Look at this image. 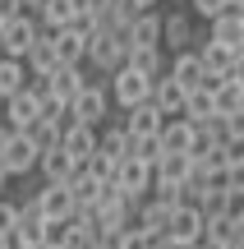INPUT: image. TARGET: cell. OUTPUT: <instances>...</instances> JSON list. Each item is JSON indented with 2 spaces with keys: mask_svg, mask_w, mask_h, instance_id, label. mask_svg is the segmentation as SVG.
<instances>
[{
  "mask_svg": "<svg viewBox=\"0 0 244 249\" xmlns=\"http://www.w3.org/2000/svg\"><path fill=\"white\" fill-rule=\"evenodd\" d=\"M18 9H23V0H0V23H5V18H14Z\"/></svg>",
  "mask_w": 244,
  "mask_h": 249,
  "instance_id": "obj_31",
  "label": "cell"
},
{
  "mask_svg": "<svg viewBox=\"0 0 244 249\" xmlns=\"http://www.w3.org/2000/svg\"><path fill=\"white\" fill-rule=\"evenodd\" d=\"M217 249H244V235H240V240H226V245H217Z\"/></svg>",
  "mask_w": 244,
  "mask_h": 249,
  "instance_id": "obj_32",
  "label": "cell"
},
{
  "mask_svg": "<svg viewBox=\"0 0 244 249\" xmlns=\"http://www.w3.org/2000/svg\"><path fill=\"white\" fill-rule=\"evenodd\" d=\"M134 5H138V9H157L162 0H134Z\"/></svg>",
  "mask_w": 244,
  "mask_h": 249,
  "instance_id": "obj_33",
  "label": "cell"
},
{
  "mask_svg": "<svg viewBox=\"0 0 244 249\" xmlns=\"http://www.w3.org/2000/svg\"><path fill=\"white\" fill-rule=\"evenodd\" d=\"M208 88H212V111L217 116H244V65L212 79Z\"/></svg>",
  "mask_w": 244,
  "mask_h": 249,
  "instance_id": "obj_7",
  "label": "cell"
},
{
  "mask_svg": "<svg viewBox=\"0 0 244 249\" xmlns=\"http://www.w3.org/2000/svg\"><path fill=\"white\" fill-rule=\"evenodd\" d=\"M147 92H152V74L134 70V65H115V70L106 74V97L115 102L120 111L134 107V102H143Z\"/></svg>",
  "mask_w": 244,
  "mask_h": 249,
  "instance_id": "obj_1",
  "label": "cell"
},
{
  "mask_svg": "<svg viewBox=\"0 0 244 249\" xmlns=\"http://www.w3.org/2000/svg\"><path fill=\"white\" fill-rule=\"evenodd\" d=\"M97 152H101V157H106V161H120V157H125V152H129V134H125V124H106V120H101L97 124Z\"/></svg>",
  "mask_w": 244,
  "mask_h": 249,
  "instance_id": "obj_22",
  "label": "cell"
},
{
  "mask_svg": "<svg viewBox=\"0 0 244 249\" xmlns=\"http://www.w3.org/2000/svg\"><path fill=\"white\" fill-rule=\"evenodd\" d=\"M129 152H134V157H143V161H157L162 157V139H157V134H129Z\"/></svg>",
  "mask_w": 244,
  "mask_h": 249,
  "instance_id": "obj_28",
  "label": "cell"
},
{
  "mask_svg": "<svg viewBox=\"0 0 244 249\" xmlns=\"http://www.w3.org/2000/svg\"><path fill=\"white\" fill-rule=\"evenodd\" d=\"M147 102H152L162 116H180V111H184V88L162 70V74L152 79V92H147Z\"/></svg>",
  "mask_w": 244,
  "mask_h": 249,
  "instance_id": "obj_18",
  "label": "cell"
},
{
  "mask_svg": "<svg viewBox=\"0 0 244 249\" xmlns=\"http://www.w3.org/2000/svg\"><path fill=\"white\" fill-rule=\"evenodd\" d=\"M33 203H37V213H42L46 222L74 217V194H69L65 180H42V189H33Z\"/></svg>",
  "mask_w": 244,
  "mask_h": 249,
  "instance_id": "obj_9",
  "label": "cell"
},
{
  "mask_svg": "<svg viewBox=\"0 0 244 249\" xmlns=\"http://www.w3.org/2000/svg\"><path fill=\"white\" fill-rule=\"evenodd\" d=\"M180 249H208V245H203V240H194V245H180Z\"/></svg>",
  "mask_w": 244,
  "mask_h": 249,
  "instance_id": "obj_36",
  "label": "cell"
},
{
  "mask_svg": "<svg viewBox=\"0 0 244 249\" xmlns=\"http://www.w3.org/2000/svg\"><path fill=\"white\" fill-rule=\"evenodd\" d=\"M55 65H60V55H55V46H51V37H37L33 46H28L23 51V70H28V79H46V74L55 70Z\"/></svg>",
  "mask_w": 244,
  "mask_h": 249,
  "instance_id": "obj_21",
  "label": "cell"
},
{
  "mask_svg": "<svg viewBox=\"0 0 244 249\" xmlns=\"http://www.w3.org/2000/svg\"><path fill=\"white\" fill-rule=\"evenodd\" d=\"M60 148L69 152L74 161H88L97 152V124H83V120H65L60 129Z\"/></svg>",
  "mask_w": 244,
  "mask_h": 249,
  "instance_id": "obj_16",
  "label": "cell"
},
{
  "mask_svg": "<svg viewBox=\"0 0 244 249\" xmlns=\"http://www.w3.org/2000/svg\"><path fill=\"white\" fill-rule=\"evenodd\" d=\"M157 139H162L166 152H194L198 148V129H194V120H184V116H166L162 129H157Z\"/></svg>",
  "mask_w": 244,
  "mask_h": 249,
  "instance_id": "obj_17",
  "label": "cell"
},
{
  "mask_svg": "<svg viewBox=\"0 0 244 249\" xmlns=\"http://www.w3.org/2000/svg\"><path fill=\"white\" fill-rule=\"evenodd\" d=\"M125 46H162V9H138L125 23Z\"/></svg>",
  "mask_w": 244,
  "mask_h": 249,
  "instance_id": "obj_15",
  "label": "cell"
},
{
  "mask_svg": "<svg viewBox=\"0 0 244 249\" xmlns=\"http://www.w3.org/2000/svg\"><path fill=\"white\" fill-rule=\"evenodd\" d=\"M162 120H166V116H162V111H157L147 97L120 111V124H125V134H157V129H162Z\"/></svg>",
  "mask_w": 244,
  "mask_h": 249,
  "instance_id": "obj_20",
  "label": "cell"
},
{
  "mask_svg": "<svg viewBox=\"0 0 244 249\" xmlns=\"http://www.w3.org/2000/svg\"><path fill=\"white\" fill-rule=\"evenodd\" d=\"M217 9H226V0H189V14H198V18H212Z\"/></svg>",
  "mask_w": 244,
  "mask_h": 249,
  "instance_id": "obj_29",
  "label": "cell"
},
{
  "mask_svg": "<svg viewBox=\"0 0 244 249\" xmlns=\"http://www.w3.org/2000/svg\"><path fill=\"white\" fill-rule=\"evenodd\" d=\"M28 83V70L18 55H0V97H9V92H18Z\"/></svg>",
  "mask_w": 244,
  "mask_h": 249,
  "instance_id": "obj_27",
  "label": "cell"
},
{
  "mask_svg": "<svg viewBox=\"0 0 244 249\" xmlns=\"http://www.w3.org/2000/svg\"><path fill=\"white\" fill-rule=\"evenodd\" d=\"M0 171H5L9 180H14V176H33V171H37V143L28 139V129H9V134H5Z\"/></svg>",
  "mask_w": 244,
  "mask_h": 249,
  "instance_id": "obj_4",
  "label": "cell"
},
{
  "mask_svg": "<svg viewBox=\"0 0 244 249\" xmlns=\"http://www.w3.org/2000/svg\"><path fill=\"white\" fill-rule=\"evenodd\" d=\"M33 5H37V0H23V9H33Z\"/></svg>",
  "mask_w": 244,
  "mask_h": 249,
  "instance_id": "obj_39",
  "label": "cell"
},
{
  "mask_svg": "<svg viewBox=\"0 0 244 249\" xmlns=\"http://www.w3.org/2000/svg\"><path fill=\"white\" fill-rule=\"evenodd\" d=\"M69 120H83V124H101L111 116V97H106V79H88L79 92L69 97Z\"/></svg>",
  "mask_w": 244,
  "mask_h": 249,
  "instance_id": "obj_2",
  "label": "cell"
},
{
  "mask_svg": "<svg viewBox=\"0 0 244 249\" xmlns=\"http://www.w3.org/2000/svg\"><path fill=\"white\" fill-rule=\"evenodd\" d=\"M166 74H171V79L180 83L184 92L198 88V83H208V74H203V60H198V51H194V46H184V51H171V55H166Z\"/></svg>",
  "mask_w": 244,
  "mask_h": 249,
  "instance_id": "obj_14",
  "label": "cell"
},
{
  "mask_svg": "<svg viewBox=\"0 0 244 249\" xmlns=\"http://www.w3.org/2000/svg\"><path fill=\"white\" fill-rule=\"evenodd\" d=\"M0 249H14V240H9V231H0Z\"/></svg>",
  "mask_w": 244,
  "mask_h": 249,
  "instance_id": "obj_34",
  "label": "cell"
},
{
  "mask_svg": "<svg viewBox=\"0 0 244 249\" xmlns=\"http://www.w3.org/2000/svg\"><path fill=\"white\" fill-rule=\"evenodd\" d=\"M138 249H175V245L166 240V235H143V245H138Z\"/></svg>",
  "mask_w": 244,
  "mask_h": 249,
  "instance_id": "obj_30",
  "label": "cell"
},
{
  "mask_svg": "<svg viewBox=\"0 0 244 249\" xmlns=\"http://www.w3.org/2000/svg\"><path fill=\"white\" fill-rule=\"evenodd\" d=\"M198 42V23H194L189 9H166L162 14V51H184V46Z\"/></svg>",
  "mask_w": 244,
  "mask_h": 249,
  "instance_id": "obj_8",
  "label": "cell"
},
{
  "mask_svg": "<svg viewBox=\"0 0 244 249\" xmlns=\"http://www.w3.org/2000/svg\"><path fill=\"white\" fill-rule=\"evenodd\" d=\"M166 240H171L175 249L180 245H194L203 235V213H198V203H189V198H180V203L171 208V217H166Z\"/></svg>",
  "mask_w": 244,
  "mask_h": 249,
  "instance_id": "obj_5",
  "label": "cell"
},
{
  "mask_svg": "<svg viewBox=\"0 0 244 249\" xmlns=\"http://www.w3.org/2000/svg\"><path fill=\"white\" fill-rule=\"evenodd\" d=\"M37 116H42V97L33 92V83H23L18 92H9V97H0V120L9 124V129H28Z\"/></svg>",
  "mask_w": 244,
  "mask_h": 249,
  "instance_id": "obj_6",
  "label": "cell"
},
{
  "mask_svg": "<svg viewBox=\"0 0 244 249\" xmlns=\"http://www.w3.org/2000/svg\"><path fill=\"white\" fill-rule=\"evenodd\" d=\"M46 37H51V46H55V55H60V65H83V46H88V37L79 33V28H42Z\"/></svg>",
  "mask_w": 244,
  "mask_h": 249,
  "instance_id": "obj_19",
  "label": "cell"
},
{
  "mask_svg": "<svg viewBox=\"0 0 244 249\" xmlns=\"http://www.w3.org/2000/svg\"><path fill=\"white\" fill-rule=\"evenodd\" d=\"M194 51H198V60H203V74H208V83L244 65V51H230V46L212 42V37H198V42H194Z\"/></svg>",
  "mask_w": 244,
  "mask_h": 249,
  "instance_id": "obj_10",
  "label": "cell"
},
{
  "mask_svg": "<svg viewBox=\"0 0 244 249\" xmlns=\"http://www.w3.org/2000/svg\"><path fill=\"white\" fill-rule=\"evenodd\" d=\"M226 5H230V9H244V0H226Z\"/></svg>",
  "mask_w": 244,
  "mask_h": 249,
  "instance_id": "obj_37",
  "label": "cell"
},
{
  "mask_svg": "<svg viewBox=\"0 0 244 249\" xmlns=\"http://www.w3.org/2000/svg\"><path fill=\"white\" fill-rule=\"evenodd\" d=\"M111 185H115L129 203H138V198L152 189V161H143V157H134V152H125V157L115 161V171H111Z\"/></svg>",
  "mask_w": 244,
  "mask_h": 249,
  "instance_id": "obj_3",
  "label": "cell"
},
{
  "mask_svg": "<svg viewBox=\"0 0 244 249\" xmlns=\"http://www.w3.org/2000/svg\"><path fill=\"white\" fill-rule=\"evenodd\" d=\"M203 37H212V42H221V46H230V51H244V9H217V14L208 18V33Z\"/></svg>",
  "mask_w": 244,
  "mask_h": 249,
  "instance_id": "obj_13",
  "label": "cell"
},
{
  "mask_svg": "<svg viewBox=\"0 0 244 249\" xmlns=\"http://www.w3.org/2000/svg\"><path fill=\"white\" fill-rule=\"evenodd\" d=\"M0 55H5V28H0Z\"/></svg>",
  "mask_w": 244,
  "mask_h": 249,
  "instance_id": "obj_38",
  "label": "cell"
},
{
  "mask_svg": "<svg viewBox=\"0 0 244 249\" xmlns=\"http://www.w3.org/2000/svg\"><path fill=\"white\" fill-rule=\"evenodd\" d=\"M125 65H134V70H143V74H162L166 70V51L162 46H125Z\"/></svg>",
  "mask_w": 244,
  "mask_h": 249,
  "instance_id": "obj_25",
  "label": "cell"
},
{
  "mask_svg": "<svg viewBox=\"0 0 244 249\" xmlns=\"http://www.w3.org/2000/svg\"><path fill=\"white\" fill-rule=\"evenodd\" d=\"M33 14H37L42 28H65L74 14H79V0H37Z\"/></svg>",
  "mask_w": 244,
  "mask_h": 249,
  "instance_id": "obj_23",
  "label": "cell"
},
{
  "mask_svg": "<svg viewBox=\"0 0 244 249\" xmlns=\"http://www.w3.org/2000/svg\"><path fill=\"white\" fill-rule=\"evenodd\" d=\"M37 171H42V180H65L74 171V157L55 143V148H42L37 152Z\"/></svg>",
  "mask_w": 244,
  "mask_h": 249,
  "instance_id": "obj_24",
  "label": "cell"
},
{
  "mask_svg": "<svg viewBox=\"0 0 244 249\" xmlns=\"http://www.w3.org/2000/svg\"><path fill=\"white\" fill-rule=\"evenodd\" d=\"M244 235V213H203V235L198 240L208 245V249H217V245H226V240H240Z\"/></svg>",
  "mask_w": 244,
  "mask_h": 249,
  "instance_id": "obj_12",
  "label": "cell"
},
{
  "mask_svg": "<svg viewBox=\"0 0 244 249\" xmlns=\"http://www.w3.org/2000/svg\"><path fill=\"white\" fill-rule=\"evenodd\" d=\"M0 28H5V55H18V60H23V51L42 37V23H37L33 9H18V14L5 18Z\"/></svg>",
  "mask_w": 244,
  "mask_h": 249,
  "instance_id": "obj_11",
  "label": "cell"
},
{
  "mask_svg": "<svg viewBox=\"0 0 244 249\" xmlns=\"http://www.w3.org/2000/svg\"><path fill=\"white\" fill-rule=\"evenodd\" d=\"M5 189H9V176H5V171H0V194H5Z\"/></svg>",
  "mask_w": 244,
  "mask_h": 249,
  "instance_id": "obj_35",
  "label": "cell"
},
{
  "mask_svg": "<svg viewBox=\"0 0 244 249\" xmlns=\"http://www.w3.org/2000/svg\"><path fill=\"white\" fill-rule=\"evenodd\" d=\"M180 116H184V120H194V124L208 120V116H217V111H212V88H208V83H198V88L184 92V111H180Z\"/></svg>",
  "mask_w": 244,
  "mask_h": 249,
  "instance_id": "obj_26",
  "label": "cell"
}]
</instances>
